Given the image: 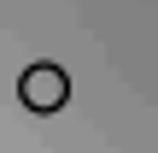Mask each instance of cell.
I'll return each mask as SVG.
<instances>
[{
	"label": "cell",
	"mask_w": 158,
	"mask_h": 153,
	"mask_svg": "<svg viewBox=\"0 0 158 153\" xmlns=\"http://www.w3.org/2000/svg\"><path fill=\"white\" fill-rule=\"evenodd\" d=\"M18 100H23V112H35V118L59 112V106L70 100V77H64V65H53V59L29 65V71L18 77Z\"/></svg>",
	"instance_id": "cell-1"
}]
</instances>
